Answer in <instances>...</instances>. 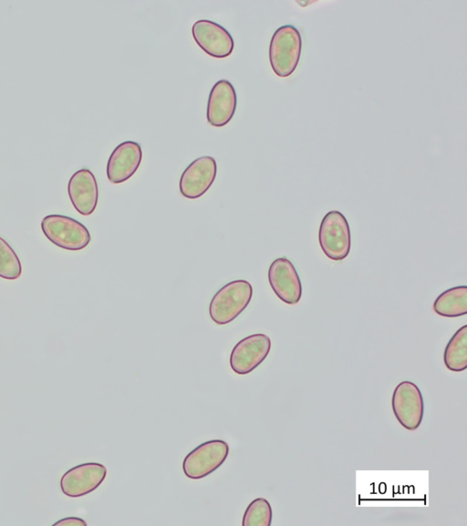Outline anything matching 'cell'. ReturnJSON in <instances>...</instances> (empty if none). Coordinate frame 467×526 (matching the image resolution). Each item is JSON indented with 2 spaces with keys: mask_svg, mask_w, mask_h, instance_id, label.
Here are the masks:
<instances>
[{
  "mask_svg": "<svg viewBox=\"0 0 467 526\" xmlns=\"http://www.w3.org/2000/svg\"><path fill=\"white\" fill-rule=\"evenodd\" d=\"M301 49V34L296 27L285 25L275 31L269 45V61L276 76L285 78L295 71Z\"/></svg>",
  "mask_w": 467,
  "mask_h": 526,
  "instance_id": "obj_1",
  "label": "cell"
},
{
  "mask_svg": "<svg viewBox=\"0 0 467 526\" xmlns=\"http://www.w3.org/2000/svg\"><path fill=\"white\" fill-rule=\"evenodd\" d=\"M252 296L253 288L248 281L233 280L213 295L209 305V315L216 324H227L244 310Z\"/></svg>",
  "mask_w": 467,
  "mask_h": 526,
  "instance_id": "obj_2",
  "label": "cell"
},
{
  "mask_svg": "<svg viewBox=\"0 0 467 526\" xmlns=\"http://www.w3.org/2000/svg\"><path fill=\"white\" fill-rule=\"evenodd\" d=\"M41 229L54 245L67 250H80L90 242L88 228L78 220L63 215H48L41 221Z\"/></svg>",
  "mask_w": 467,
  "mask_h": 526,
  "instance_id": "obj_3",
  "label": "cell"
},
{
  "mask_svg": "<svg viewBox=\"0 0 467 526\" xmlns=\"http://www.w3.org/2000/svg\"><path fill=\"white\" fill-rule=\"evenodd\" d=\"M318 241L324 254L332 260L340 261L348 256L350 229L342 213L332 210L325 215L319 226Z\"/></svg>",
  "mask_w": 467,
  "mask_h": 526,
  "instance_id": "obj_4",
  "label": "cell"
},
{
  "mask_svg": "<svg viewBox=\"0 0 467 526\" xmlns=\"http://www.w3.org/2000/svg\"><path fill=\"white\" fill-rule=\"evenodd\" d=\"M393 414L407 430L414 431L421 424L424 402L420 388L410 381H402L394 389L391 398Z\"/></svg>",
  "mask_w": 467,
  "mask_h": 526,
  "instance_id": "obj_5",
  "label": "cell"
},
{
  "mask_svg": "<svg viewBox=\"0 0 467 526\" xmlns=\"http://www.w3.org/2000/svg\"><path fill=\"white\" fill-rule=\"evenodd\" d=\"M229 454L228 444L221 439L206 441L184 458L182 469L192 479L204 478L217 469Z\"/></svg>",
  "mask_w": 467,
  "mask_h": 526,
  "instance_id": "obj_6",
  "label": "cell"
},
{
  "mask_svg": "<svg viewBox=\"0 0 467 526\" xmlns=\"http://www.w3.org/2000/svg\"><path fill=\"white\" fill-rule=\"evenodd\" d=\"M271 349V340L264 333L244 337L232 350L230 366L238 374H247L260 365Z\"/></svg>",
  "mask_w": 467,
  "mask_h": 526,
  "instance_id": "obj_7",
  "label": "cell"
},
{
  "mask_svg": "<svg viewBox=\"0 0 467 526\" xmlns=\"http://www.w3.org/2000/svg\"><path fill=\"white\" fill-rule=\"evenodd\" d=\"M106 475L107 468L100 463L80 464L64 473L60 479V489L67 497H82L95 490Z\"/></svg>",
  "mask_w": 467,
  "mask_h": 526,
  "instance_id": "obj_8",
  "label": "cell"
},
{
  "mask_svg": "<svg viewBox=\"0 0 467 526\" xmlns=\"http://www.w3.org/2000/svg\"><path fill=\"white\" fill-rule=\"evenodd\" d=\"M217 164L212 156H201L192 161L181 175L179 189L188 199H196L204 195L213 184Z\"/></svg>",
  "mask_w": 467,
  "mask_h": 526,
  "instance_id": "obj_9",
  "label": "cell"
},
{
  "mask_svg": "<svg viewBox=\"0 0 467 526\" xmlns=\"http://www.w3.org/2000/svg\"><path fill=\"white\" fill-rule=\"evenodd\" d=\"M196 44L209 56L224 58L234 50L232 35L221 25L207 19L197 20L192 26Z\"/></svg>",
  "mask_w": 467,
  "mask_h": 526,
  "instance_id": "obj_10",
  "label": "cell"
},
{
  "mask_svg": "<svg viewBox=\"0 0 467 526\" xmlns=\"http://www.w3.org/2000/svg\"><path fill=\"white\" fill-rule=\"evenodd\" d=\"M268 281L275 294L285 303L294 305L302 296L299 275L286 258L275 259L268 268Z\"/></svg>",
  "mask_w": 467,
  "mask_h": 526,
  "instance_id": "obj_11",
  "label": "cell"
},
{
  "mask_svg": "<svg viewBox=\"0 0 467 526\" xmlns=\"http://www.w3.org/2000/svg\"><path fill=\"white\" fill-rule=\"evenodd\" d=\"M142 160L140 145L133 141L119 143L110 153L107 163V177L112 184L130 179L138 170Z\"/></svg>",
  "mask_w": 467,
  "mask_h": 526,
  "instance_id": "obj_12",
  "label": "cell"
},
{
  "mask_svg": "<svg viewBox=\"0 0 467 526\" xmlns=\"http://www.w3.org/2000/svg\"><path fill=\"white\" fill-rule=\"evenodd\" d=\"M237 105V96L232 83L226 79L218 80L212 88L206 118L210 125L223 127L234 117Z\"/></svg>",
  "mask_w": 467,
  "mask_h": 526,
  "instance_id": "obj_13",
  "label": "cell"
},
{
  "mask_svg": "<svg viewBox=\"0 0 467 526\" xmlns=\"http://www.w3.org/2000/svg\"><path fill=\"white\" fill-rule=\"evenodd\" d=\"M67 193L74 208L80 215L89 216L95 211L99 200V186L89 169H79L71 175Z\"/></svg>",
  "mask_w": 467,
  "mask_h": 526,
  "instance_id": "obj_14",
  "label": "cell"
},
{
  "mask_svg": "<svg viewBox=\"0 0 467 526\" xmlns=\"http://www.w3.org/2000/svg\"><path fill=\"white\" fill-rule=\"evenodd\" d=\"M433 310L440 316L453 318L467 313V287L457 286L441 292L433 303Z\"/></svg>",
  "mask_w": 467,
  "mask_h": 526,
  "instance_id": "obj_15",
  "label": "cell"
},
{
  "mask_svg": "<svg viewBox=\"0 0 467 526\" xmlns=\"http://www.w3.org/2000/svg\"><path fill=\"white\" fill-rule=\"evenodd\" d=\"M443 363L450 371L460 373L467 368V325H463L447 343Z\"/></svg>",
  "mask_w": 467,
  "mask_h": 526,
  "instance_id": "obj_16",
  "label": "cell"
},
{
  "mask_svg": "<svg viewBox=\"0 0 467 526\" xmlns=\"http://www.w3.org/2000/svg\"><path fill=\"white\" fill-rule=\"evenodd\" d=\"M272 508L267 500L257 498L246 508L243 516V526H270L272 522Z\"/></svg>",
  "mask_w": 467,
  "mask_h": 526,
  "instance_id": "obj_17",
  "label": "cell"
},
{
  "mask_svg": "<svg viewBox=\"0 0 467 526\" xmlns=\"http://www.w3.org/2000/svg\"><path fill=\"white\" fill-rule=\"evenodd\" d=\"M22 274V265L10 244L0 237V278L16 279Z\"/></svg>",
  "mask_w": 467,
  "mask_h": 526,
  "instance_id": "obj_18",
  "label": "cell"
},
{
  "mask_svg": "<svg viewBox=\"0 0 467 526\" xmlns=\"http://www.w3.org/2000/svg\"><path fill=\"white\" fill-rule=\"evenodd\" d=\"M60 525V526H86L87 522L80 518L77 517H68L64 518L61 521H58L54 523V526Z\"/></svg>",
  "mask_w": 467,
  "mask_h": 526,
  "instance_id": "obj_19",
  "label": "cell"
}]
</instances>
